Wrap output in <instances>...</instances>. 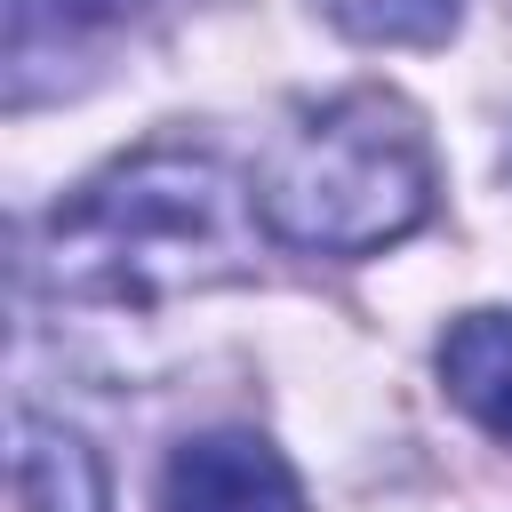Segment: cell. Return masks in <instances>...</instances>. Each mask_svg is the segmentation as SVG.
<instances>
[{"label": "cell", "instance_id": "1", "mask_svg": "<svg viewBox=\"0 0 512 512\" xmlns=\"http://www.w3.org/2000/svg\"><path fill=\"white\" fill-rule=\"evenodd\" d=\"M256 184L200 144H144L88 176L40 224V280L88 304H168L240 280L256 256Z\"/></svg>", "mask_w": 512, "mask_h": 512}, {"label": "cell", "instance_id": "2", "mask_svg": "<svg viewBox=\"0 0 512 512\" xmlns=\"http://www.w3.org/2000/svg\"><path fill=\"white\" fill-rule=\"evenodd\" d=\"M432 192H440L432 136L384 88L328 96L256 168L264 232L304 256H376L432 216Z\"/></svg>", "mask_w": 512, "mask_h": 512}, {"label": "cell", "instance_id": "3", "mask_svg": "<svg viewBox=\"0 0 512 512\" xmlns=\"http://www.w3.org/2000/svg\"><path fill=\"white\" fill-rule=\"evenodd\" d=\"M160 512H304V480L264 432H200L160 464Z\"/></svg>", "mask_w": 512, "mask_h": 512}, {"label": "cell", "instance_id": "4", "mask_svg": "<svg viewBox=\"0 0 512 512\" xmlns=\"http://www.w3.org/2000/svg\"><path fill=\"white\" fill-rule=\"evenodd\" d=\"M440 384L488 440L512 448V312H464L440 336Z\"/></svg>", "mask_w": 512, "mask_h": 512}, {"label": "cell", "instance_id": "5", "mask_svg": "<svg viewBox=\"0 0 512 512\" xmlns=\"http://www.w3.org/2000/svg\"><path fill=\"white\" fill-rule=\"evenodd\" d=\"M16 504L24 512H112L104 464L80 432L48 424V416H16Z\"/></svg>", "mask_w": 512, "mask_h": 512}, {"label": "cell", "instance_id": "6", "mask_svg": "<svg viewBox=\"0 0 512 512\" xmlns=\"http://www.w3.org/2000/svg\"><path fill=\"white\" fill-rule=\"evenodd\" d=\"M144 0H8V64H16V88L24 72L48 56V48H72L88 32H112L128 24Z\"/></svg>", "mask_w": 512, "mask_h": 512}, {"label": "cell", "instance_id": "7", "mask_svg": "<svg viewBox=\"0 0 512 512\" xmlns=\"http://www.w3.org/2000/svg\"><path fill=\"white\" fill-rule=\"evenodd\" d=\"M336 32L368 40V48H432L456 32L464 0H320Z\"/></svg>", "mask_w": 512, "mask_h": 512}]
</instances>
